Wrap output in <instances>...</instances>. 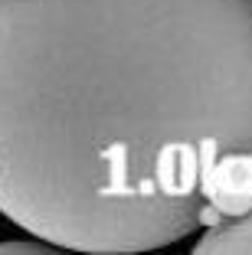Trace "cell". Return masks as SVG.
I'll list each match as a JSON object with an SVG mask.
<instances>
[{"label":"cell","mask_w":252,"mask_h":255,"mask_svg":"<svg viewBox=\"0 0 252 255\" xmlns=\"http://www.w3.org/2000/svg\"><path fill=\"white\" fill-rule=\"evenodd\" d=\"M252 154V0H0V213L66 252L207 226Z\"/></svg>","instance_id":"6da1fadb"},{"label":"cell","mask_w":252,"mask_h":255,"mask_svg":"<svg viewBox=\"0 0 252 255\" xmlns=\"http://www.w3.org/2000/svg\"><path fill=\"white\" fill-rule=\"evenodd\" d=\"M252 210V154H226L207 180V226Z\"/></svg>","instance_id":"7a4b0ae2"},{"label":"cell","mask_w":252,"mask_h":255,"mask_svg":"<svg viewBox=\"0 0 252 255\" xmlns=\"http://www.w3.org/2000/svg\"><path fill=\"white\" fill-rule=\"evenodd\" d=\"M193 252L200 255H252V210L233 219L203 226Z\"/></svg>","instance_id":"3957f363"},{"label":"cell","mask_w":252,"mask_h":255,"mask_svg":"<svg viewBox=\"0 0 252 255\" xmlns=\"http://www.w3.org/2000/svg\"><path fill=\"white\" fill-rule=\"evenodd\" d=\"M30 255V252H56V246H49V242L36 239V236H30V239H16V242H0V255Z\"/></svg>","instance_id":"277c9868"}]
</instances>
